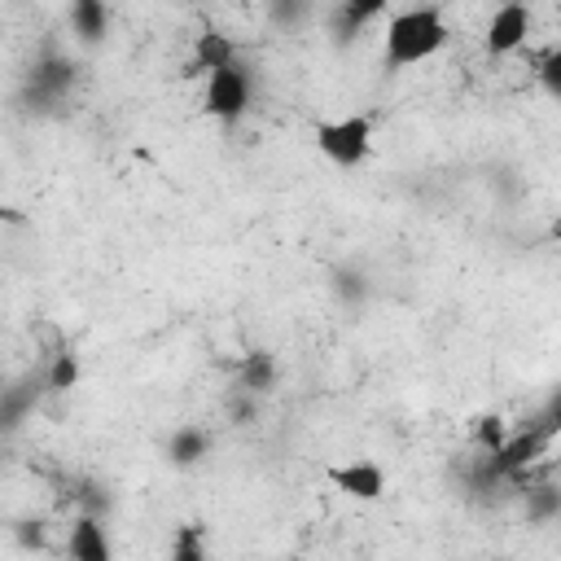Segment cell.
Masks as SVG:
<instances>
[{"label":"cell","mask_w":561,"mask_h":561,"mask_svg":"<svg viewBox=\"0 0 561 561\" xmlns=\"http://www.w3.org/2000/svg\"><path fill=\"white\" fill-rule=\"evenodd\" d=\"M447 39H451V31H447L443 13L434 4H416V9H403L386 22L381 53H386V66L403 70V66H421L434 53H443Z\"/></svg>","instance_id":"1"},{"label":"cell","mask_w":561,"mask_h":561,"mask_svg":"<svg viewBox=\"0 0 561 561\" xmlns=\"http://www.w3.org/2000/svg\"><path fill=\"white\" fill-rule=\"evenodd\" d=\"M316 149L333 162V167H359L373 153V118L368 114H346V118H329L316 123Z\"/></svg>","instance_id":"2"},{"label":"cell","mask_w":561,"mask_h":561,"mask_svg":"<svg viewBox=\"0 0 561 561\" xmlns=\"http://www.w3.org/2000/svg\"><path fill=\"white\" fill-rule=\"evenodd\" d=\"M254 101V83H250V70L245 66H224L215 75H206V92H202V105L210 118L219 123H237Z\"/></svg>","instance_id":"3"},{"label":"cell","mask_w":561,"mask_h":561,"mask_svg":"<svg viewBox=\"0 0 561 561\" xmlns=\"http://www.w3.org/2000/svg\"><path fill=\"white\" fill-rule=\"evenodd\" d=\"M526 35H530V4H495L482 44L491 57H508L526 44Z\"/></svg>","instance_id":"4"},{"label":"cell","mask_w":561,"mask_h":561,"mask_svg":"<svg viewBox=\"0 0 561 561\" xmlns=\"http://www.w3.org/2000/svg\"><path fill=\"white\" fill-rule=\"evenodd\" d=\"M75 61L70 57H61V53H44L35 66H31V75H26V88H31V96L39 101V105H53V101H61L70 88H75Z\"/></svg>","instance_id":"5"},{"label":"cell","mask_w":561,"mask_h":561,"mask_svg":"<svg viewBox=\"0 0 561 561\" xmlns=\"http://www.w3.org/2000/svg\"><path fill=\"white\" fill-rule=\"evenodd\" d=\"M548 443H552V438L530 421L522 434L504 438V447H495V451H491V465H495V473H500V478H517V473H526V469L539 460V451H543Z\"/></svg>","instance_id":"6"},{"label":"cell","mask_w":561,"mask_h":561,"mask_svg":"<svg viewBox=\"0 0 561 561\" xmlns=\"http://www.w3.org/2000/svg\"><path fill=\"white\" fill-rule=\"evenodd\" d=\"M329 482H333L342 495L364 500V504L381 500V491H386V473H381V465H377V460H351V465H333V469H329Z\"/></svg>","instance_id":"7"},{"label":"cell","mask_w":561,"mask_h":561,"mask_svg":"<svg viewBox=\"0 0 561 561\" xmlns=\"http://www.w3.org/2000/svg\"><path fill=\"white\" fill-rule=\"evenodd\" d=\"M224 66H237V44L224 31H202L193 39V57H188V70L184 75H215Z\"/></svg>","instance_id":"8"},{"label":"cell","mask_w":561,"mask_h":561,"mask_svg":"<svg viewBox=\"0 0 561 561\" xmlns=\"http://www.w3.org/2000/svg\"><path fill=\"white\" fill-rule=\"evenodd\" d=\"M381 13H386V0H337V9H333V18H329V31H333L337 44H346V39H355L368 22H377Z\"/></svg>","instance_id":"9"},{"label":"cell","mask_w":561,"mask_h":561,"mask_svg":"<svg viewBox=\"0 0 561 561\" xmlns=\"http://www.w3.org/2000/svg\"><path fill=\"white\" fill-rule=\"evenodd\" d=\"M66 552H70L75 561H110V539H105V526H101L96 513H83V517L70 526Z\"/></svg>","instance_id":"10"},{"label":"cell","mask_w":561,"mask_h":561,"mask_svg":"<svg viewBox=\"0 0 561 561\" xmlns=\"http://www.w3.org/2000/svg\"><path fill=\"white\" fill-rule=\"evenodd\" d=\"M237 386L250 394H267L276 386V359L272 351H245L241 368H237Z\"/></svg>","instance_id":"11"},{"label":"cell","mask_w":561,"mask_h":561,"mask_svg":"<svg viewBox=\"0 0 561 561\" xmlns=\"http://www.w3.org/2000/svg\"><path fill=\"white\" fill-rule=\"evenodd\" d=\"M70 26L83 44H96L110 31V9L105 0H70Z\"/></svg>","instance_id":"12"},{"label":"cell","mask_w":561,"mask_h":561,"mask_svg":"<svg viewBox=\"0 0 561 561\" xmlns=\"http://www.w3.org/2000/svg\"><path fill=\"white\" fill-rule=\"evenodd\" d=\"M206 451H210V434L197 430V425H180V430L171 434V443H167V456H171V465H180V469L197 465Z\"/></svg>","instance_id":"13"},{"label":"cell","mask_w":561,"mask_h":561,"mask_svg":"<svg viewBox=\"0 0 561 561\" xmlns=\"http://www.w3.org/2000/svg\"><path fill=\"white\" fill-rule=\"evenodd\" d=\"M44 386H48L53 394H66V390H75V386H79V355H75L70 346H61V351L48 359Z\"/></svg>","instance_id":"14"},{"label":"cell","mask_w":561,"mask_h":561,"mask_svg":"<svg viewBox=\"0 0 561 561\" xmlns=\"http://www.w3.org/2000/svg\"><path fill=\"white\" fill-rule=\"evenodd\" d=\"M526 517H530V522L561 517V491H557V486H535V491H526Z\"/></svg>","instance_id":"15"},{"label":"cell","mask_w":561,"mask_h":561,"mask_svg":"<svg viewBox=\"0 0 561 561\" xmlns=\"http://www.w3.org/2000/svg\"><path fill=\"white\" fill-rule=\"evenodd\" d=\"M333 294H337L342 302L359 307V302H364V294H368L364 272H355V267H337V272H333Z\"/></svg>","instance_id":"16"},{"label":"cell","mask_w":561,"mask_h":561,"mask_svg":"<svg viewBox=\"0 0 561 561\" xmlns=\"http://www.w3.org/2000/svg\"><path fill=\"white\" fill-rule=\"evenodd\" d=\"M267 13L276 26H298L311 13V0H267Z\"/></svg>","instance_id":"17"},{"label":"cell","mask_w":561,"mask_h":561,"mask_svg":"<svg viewBox=\"0 0 561 561\" xmlns=\"http://www.w3.org/2000/svg\"><path fill=\"white\" fill-rule=\"evenodd\" d=\"M171 557H175V561H202V557H206L202 530H197V526H184V530L175 535V543H171Z\"/></svg>","instance_id":"18"},{"label":"cell","mask_w":561,"mask_h":561,"mask_svg":"<svg viewBox=\"0 0 561 561\" xmlns=\"http://www.w3.org/2000/svg\"><path fill=\"white\" fill-rule=\"evenodd\" d=\"M473 438H478V447H482V451H495V447H504L508 430H504V421H500V416H478Z\"/></svg>","instance_id":"19"},{"label":"cell","mask_w":561,"mask_h":561,"mask_svg":"<svg viewBox=\"0 0 561 561\" xmlns=\"http://www.w3.org/2000/svg\"><path fill=\"white\" fill-rule=\"evenodd\" d=\"M539 83L552 101H561V48H552L543 61H539Z\"/></svg>","instance_id":"20"},{"label":"cell","mask_w":561,"mask_h":561,"mask_svg":"<svg viewBox=\"0 0 561 561\" xmlns=\"http://www.w3.org/2000/svg\"><path fill=\"white\" fill-rule=\"evenodd\" d=\"M254 399H259V394H250V390H241V386H237V394L228 399V416H232L237 425H250V421H254V412H259V408H254Z\"/></svg>","instance_id":"21"},{"label":"cell","mask_w":561,"mask_h":561,"mask_svg":"<svg viewBox=\"0 0 561 561\" xmlns=\"http://www.w3.org/2000/svg\"><path fill=\"white\" fill-rule=\"evenodd\" d=\"M535 425H539V430H543L548 438H557V434H561V390H557V394H552V399H548V403L539 408Z\"/></svg>","instance_id":"22"},{"label":"cell","mask_w":561,"mask_h":561,"mask_svg":"<svg viewBox=\"0 0 561 561\" xmlns=\"http://www.w3.org/2000/svg\"><path fill=\"white\" fill-rule=\"evenodd\" d=\"M500 4H530V0H500Z\"/></svg>","instance_id":"23"}]
</instances>
